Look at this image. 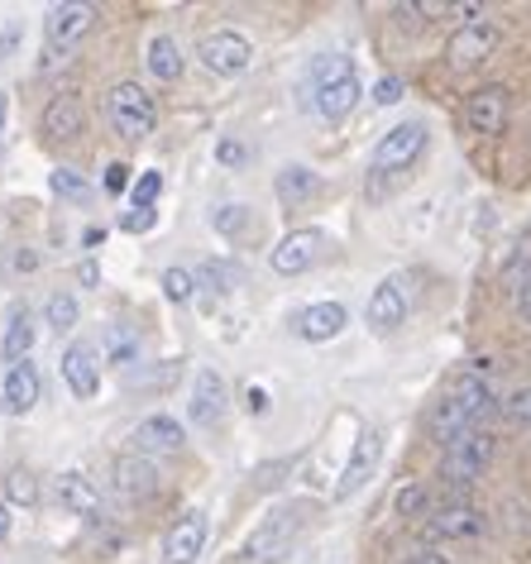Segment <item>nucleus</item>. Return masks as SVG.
<instances>
[{
    "mask_svg": "<svg viewBox=\"0 0 531 564\" xmlns=\"http://www.w3.org/2000/svg\"><path fill=\"white\" fill-rule=\"evenodd\" d=\"M306 96H312V110L321 120H345L349 110L359 106L365 87H359V77H355V63L340 58V53H326V58H316L312 73H306Z\"/></svg>",
    "mask_w": 531,
    "mask_h": 564,
    "instance_id": "obj_1",
    "label": "nucleus"
},
{
    "mask_svg": "<svg viewBox=\"0 0 531 564\" xmlns=\"http://www.w3.org/2000/svg\"><path fill=\"white\" fill-rule=\"evenodd\" d=\"M106 120L120 139L139 144V139H149L153 124H159V106H153V96L139 87V82H116V87L106 91Z\"/></svg>",
    "mask_w": 531,
    "mask_h": 564,
    "instance_id": "obj_2",
    "label": "nucleus"
},
{
    "mask_svg": "<svg viewBox=\"0 0 531 564\" xmlns=\"http://www.w3.org/2000/svg\"><path fill=\"white\" fill-rule=\"evenodd\" d=\"M306 527V507H278V512H269L254 527V535H249V545H245V555L249 560H283L292 545H297V535Z\"/></svg>",
    "mask_w": 531,
    "mask_h": 564,
    "instance_id": "obj_3",
    "label": "nucleus"
},
{
    "mask_svg": "<svg viewBox=\"0 0 531 564\" xmlns=\"http://www.w3.org/2000/svg\"><path fill=\"white\" fill-rule=\"evenodd\" d=\"M488 459H494V431L474 426V431L459 435V441L445 445L441 478H445V484H455V488H465V484H474V478L488 469Z\"/></svg>",
    "mask_w": 531,
    "mask_h": 564,
    "instance_id": "obj_4",
    "label": "nucleus"
},
{
    "mask_svg": "<svg viewBox=\"0 0 531 564\" xmlns=\"http://www.w3.org/2000/svg\"><path fill=\"white\" fill-rule=\"evenodd\" d=\"M422 149H426V124L422 120H408V124H393L383 139H379V149H373V159H369V173L373 177H388V173H408V167L422 159Z\"/></svg>",
    "mask_w": 531,
    "mask_h": 564,
    "instance_id": "obj_5",
    "label": "nucleus"
},
{
    "mask_svg": "<svg viewBox=\"0 0 531 564\" xmlns=\"http://www.w3.org/2000/svg\"><path fill=\"white\" fill-rule=\"evenodd\" d=\"M197 58L206 63V73H216V77H240L245 67L254 63V44L235 30H216V34L202 39Z\"/></svg>",
    "mask_w": 531,
    "mask_h": 564,
    "instance_id": "obj_6",
    "label": "nucleus"
},
{
    "mask_svg": "<svg viewBox=\"0 0 531 564\" xmlns=\"http://www.w3.org/2000/svg\"><path fill=\"white\" fill-rule=\"evenodd\" d=\"M91 20H96V10H91V6H82V0H67V6H53V10H48V20H44L48 58H58V48L67 53V48L77 44V39H87V34H91Z\"/></svg>",
    "mask_w": 531,
    "mask_h": 564,
    "instance_id": "obj_7",
    "label": "nucleus"
},
{
    "mask_svg": "<svg viewBox=\"0 0 531 564\" xmlns=\"http://www.w3.org/2000/svg\"><path fill=\"white\" fill-rule=\"evenodd\" d=\"M494 48H498V30L494 24H484V20H474V24H459V30L451 34V44H445V63H451L455 73H469V67H479Z\"/></svg>",
    "mask_w": 531,
    "mask_h": 564,
    "instance_id": "obj_8",
    "label": "nucleus"
},
{
    "mask_svg": "<svg viewBox=\"0 0 531 564\" xmlns=\"http://www.w3.org/2000/svg\"><path fill=\"white\" fill-rule=\"evenodd\" d=\"M321 249H326V235H321V230H292V235L278 239V249L269 253V263H273V273L297 278V273H306V268L321 259Z\"/></svg>",
    "mask_w": 531,
    "mask_h": 564,
    "instance_id": "obj_9",
    "label": "nucleus"
},
{
    "mask_svg": "<svg viewBox=\"0 0 531 564\" xmlns=\"http://www.w3.org/2000/svg\"><path fill=\"white\" fill-rule=\"evenodd\" d=\"M206 512H197V507H192V512H183L173 521V527L163 531V560L167 564H192L206 550Z\"/></svg>",
    "mask_w": 531,
    "mask_h": 564,
    "instance_id": "obj_10",
    "label": "nucleus"
},
{
    "mask_svg": "<svg viewBox=\"0 0 531 564\" xmlns=\"http://www.w3.org/2000/svg\"><path fill=\"white\" fill-rule=\"evenodd\" d=\"M379 455H383V435H379V431H365V435L355 441V449H349V464L340 469L335 498H355V492L373 478V469H379Z\"/></svg>",
    "mask_w": 531,
    "mask_h": 564,
    "instance_id": "obj_11",
    "label": "nucleus"
},
{
    "mask_svg": "<svg viewBox=\"0 0 531 564\" xmlns=\"http://www.w3.org/2000/svg\"><path fill=\"white\" fill-rule=\"evenodd\" d=\"M508 110H512V91L508 87H479L465 101V124L474 134H502Z\"/></svg>",
    "mask_w": 531,
    "mask_h": 564,
    "instance_id": "obj_12",
    "label": "nucleus"
},
{
    "mask_svg": "<svg viewBox=\"0 0 531 564\" xmlns=\"http://www.w3.org/2000/svg\"><path fill=\"white\" fill-rule=\"evenodd\" d=\"M63 383L73 388L77 402H91L96 392H101V364H96V349L73 340L63 349Z\"/></svg>",
    "mask_w": 531,
    "mask_h": 564,
    "instance_id": "obj_13",
    "label": "nucleus"
},
{
    "mask_svg": "<svg viewBox=\"0 0 531 564\" xmlns=\"http://www.w3.org/2000/svg\"><path fill=\"white\" fill-rule=\"evenodd\" d=\"M130 441H134V455H177V449L187 445V431L177 426L173 416L159 412V416H144V421H139Z\"/></svg>",
    "mask_w": 531,
    "mask_h": 564,
    "instance_id": "obj_14",
    "label": "nucleus"
},
{
    "mask_svg": "<svg viewBox=\"0 0 531 564\" xmlns=\"http://www.w3.org/2000/svg\"><path fill=\"white\" fill-rule=\"evenodd\" d=\"M369 326L388 335V330H398L402 321H408V288H402V278H383L379 288H373V297H369Z\"/></svg>",
    "mask_w": 531,
    "mask_h": 564,
    "instance_id": "obj_15",
    "label": "nucleus"
},
{
    "mask_svg": "<svg viewBox=\"0 0 531 564\" xmlns=\"http://www.w3.org/2000/svg\"><path fill=\"white\" fill-rule=\"evenodd\" d=\"M110 474H116V492L120 498H153L159 492V469H153L149 455H120L116 464H110Z\"/></svg>",
    "mask_w": 531,
    "mask_h": 564,
    "instance_id": "obj_16",
    "label": "nucleus"
},
{
    "mask_svg": "<svg viewBox=\"0 0 531 564\" xmlns=\"http://www.w3.org/2000/svg\"><path fill=\"white\" fill-rule=\"evenodd\" d=\"M479 531H484V512L479 507H465V502L441 507V512L426 521L431 541H469V535H479Z\"/></svg>",
    "mask_w": 531,
    "mask_h": 564,
    "instance_id": "obj_17",
    "label": "nucleus"
},
{
    "mask_svg": "<svg viewBox=\"0 0 531 564\" xmlns=\"http://www.w3.org/2000/svg\"><path fill=\"white\" fill-rule=\"evenodd\" d=\"M192 421L197 426H216L220 416H226V378H220L216 369H202L197 383H192Z\"/></svg>",
    "mask_w": 531,
    "mask_h": 564,
    "instance_id": "obj_18",
    "label": "nucleus"
},
{
    "mask_svg": "<svg viewBox=\"0 0 531 564\" xmlns=\"http://www.w3.org/2000/svg\"><path fill=\"white\" fill-rule=\"evenodd\" d=\"M345 326H349V316H345L340 302H316V306H306V312L297 316V335L302 340H312V345L335 340Z\"/></svg>",
    "mask_w": 531,
    "mask_h": 564,
    "instance_id": "obj_19",
    "label": "nucleus"
},
{
    "mask_svg": "<svg viewBox=\"0 0 531 564\" xmlns=\"http://www.w3.org/2000/svg\"><path fill=\"white\" fill-rule=\"evenodd\" d=\"M44 134L48 139H82V130H87V110H82V101L77 96H53V101L44 106Z\"/></svg>",
    "mask_w": 531,
    "mask_h": 564,
    "instance_id": "obj_20",
    "label": "nucleus"
},
{
    "mask_svg": "<svg viewBox=\"0 0 531 564\" xmlns=\"http://www.w3.org/2000/svg\"><path fill=\"white\" fill-rule=\"evenodd\" d=\"M479 426V421H474L465 406H459L451 392H445V398L431 406V416H426V431H431V441H441V445H451V441H459V435L465 431H474Z\"/></svg>",
    "mask_w": 531,
    "mask_h": 564,
    "instance_id": "obj_21",
    "label": "nucleus"
},
{
    "mask_svg": "<svg viewBox=\"0 0 531 564\" xmlns=\"http://www.w3.org/2000/svg\"><path fill=\"white\" fill-rule=\"evenodd\" d=\"M34 402H39V369L30 359L10 364V373H6V412L24 416V412H34Z\"/></svg>",
    "mask_w": 531,
    "mask_h": 564,
    "instance_id": "obj_22",
    "label": "nucleus"
},
{
    "mask_svg": "<svg viewBox=\"0 0 531 564\" xmlns=\"http://www.w3.org/2000/svg\"><path fill=\"white\" fill-rule=\"evenodd\" d=\"M58 498H63V507L73 517H101V492H96L91 478L77 474V469L58 474Z\"/></svg>",
    "mask_w": 531,
    "mask_h": 564,
    "instance_id": "obj_23",
    "label": "nucleus"
},
{
    "mask_svg": "<svg viewBox=\"0 0 531 564\" xmlns=\"http://www.w3.org/2000/svg\"><path fill=\"white\" fill-rule=\"evenodd\" d=\"M273 192H278V202H283V206H302V202H312V196L321 192V177L312 173V167L292 163V167H283V173H278Z\"/></svg>",
    "mask_w": 531,
    "mask_h": 564,
    "instance_id": "obj_24",
    "label": "nucleus"
},
{
    "mask_svg": "<svg viewBox=\"0 0 531 564\" xmlns=\"http://www.w3.org/2000/svg\"><path fill=\"white\" fill-rule=\"evenodd\" d=\"M101 359L116 364V369L134 364V359H139V330L124 326V321H110V326L101 330Z\"/></svg>",
    "mask_w": 531,
    "mask_h": 564,
    "instance_id": "obj_25",
    "label": "nucleus"
},
{
    "mask_svg": "<svg viewBox=\"0 0 531 564\" xmlns=\"http://www.w3.org/2000/svg\"><path fill=\"white\" fill-rule=\"evenodd\" d=\"M34 340H39L34 316L15 312V316H10V326H6V335H0V355H6L10 364H24V359H30V349H34Z\"/></svg>",
    "mask_w": 531,
    "mask_h": 564,
    "instance_id": "obj_26",
    "label": "nucleus"
},
{
    "mask_svg": "<svg viewBox=\"0 0 531 564\" xmlns=\"http://www.w3.org/2000/svg\"><path fill=\"white\" fill-rule=\"evenodd\" d=\"M144 58H149V73L159 82H177V77H183V48H177L173 34H153Z\"/></svg>",
    "mask_w": 531,
    "mask_h": 564,
    "instance_id": "obj_27",
    "label": "nucleus"
},
{
    "mask_svg": "<svg viewBox=\"0 0 531 564\" xmlns=\"http://www.w3.org/2000/svg\"><path fill=\"white\" fill-rule=\"evenodd\" d=\"M212 225H216V230L226 235V239H245L249 230H254V210H249V206H240V202H230V206H216V210H212Z\"/></svg>",
    "mask_w": 531,
    "mask_h": 564,
    "instance_id": "obj_28",
    "label": "nucleus"
},
{
    "mask_svg": "<svg viewBox=\"0 0 531 564\" xmlns=\"http://www.w3.org/2000/svg\"><path fill=\"white\" fill-rule=\"evenodd\" d=\"M48 187L63 196V202H91V182L77 173V167H53V177H48Z\"/></svg>",
    "mask_w": 531,
    "mask_h": 564,
    "instance_id": "obj_29",
    "label": "nucleus"
},
{
    "mask_svg": "<svg viewBox=\"0 0 531 564\" xmlns=\"http://www.w3.org/2000/svg\"><path fill=\"white\" fill-rule=\"evenodd\" d=\"M77 316H82V306H77V297H73V292H53V297H48V306H44V321H48V326L53 330H73L77 326Z\"/></svg>",
    "mask_w": 531,
    "mask_h": 564,
    "instance_id": "obj_30",
    "label": "nucleus"
},
{
    "mask_svg": "<svg viewBox=\"0 0 531 564\" xmlns=\"http://www.w3.org/2000/svg\"><path fill=\"white\" fill-rule=\"evenodd\" d=\"M6 502L10 507H39V478L30 469H10L6 474Z\"/></svg>",
    "mask_w": 531,
    "mask_h": 564,
    "instance_id": "obj_31",
    "label": "nucleus"
},
{
    "mask_svg": "<svg viewBox=\"0 0 531 564\" xmlns=\"http://www.w3.org/2000/svg\"><path fill=\"white\" fill-rule=\"evenodd\" d=\"M163 292H167V302L187 306L192 297H197V278H192L187 268H163Z\"/></svg>",
    "mask_w": 531,
    "mask_h": 564,
    "instance_id": "obj_32",
    "label": "nucleus"
},
{
    "mask_svg": "<svg viewBox=\"0 0 531 564\" xmlns=\"http://www.w3.org/2000/svg\"><path fill=\"white\" fill-rule=\"evenodd\" d=\"M197 278H202L212 292H230L235 282H240V268H230V263H206Z\"/></svg>",
    "mask_w": 531,
    "mask_h": 564,
    "instance_id": "obj_33",
    "label": "nucleus"
},
{
    "mask_svg": "<svg viewBox=\"0 0 531 564\" xmlns=\"http://www.w3.org/2000/svg\"><path fill=\"white\" fill-rule=\"evenodd\" d=\"M159 192H163V173H153V167H149V173H139V182L130 187V202L134 206H153V202H159Z\"/></svg>",
    "mask_w": 531,
    "mask_h": 564,
    "instance_id": "obj_34",
    "label": "nucleus"
},
{
    "mask_svg": "<svg viewBox=\"0 0 531 564\" xmlns=\"http://www.w3.org/2000/svg\"><path fill=\"white\" fill-rule=\"evenodd\" d=\"M153 220H159V210L153 206H130L120 216V230H130V235H149L153 230Z\"/></svg>",
    "mask_w": 531,
    "mask_h": 564,
    "instance_id": "obj_35",
    "label": "nucleus"
},
{
    "mask_svg": "<svg viewBox=\"0 0 531 564\" xmlns=\"http://www.w3.org/2000/svg\"><path fill=\"white\" fill-rule=\"evenodd\" d=\"M426 502H431V498H426V488H422V484H408V488L398 492V512H402V517H416Z\"/></svg>",
    "mask_w": 531,
    "mask_h": 564,
    "instance_id": "obj_36",
    "label": "nucleus"
},
{
    "mask_svg": "<svg viewBox=\"0 0 531 564\" xmlns=\"http://www.w3.org/2000/svg\"><path fill=\"white\" fill-rule=\"evenodd\" d=\"M508 416L517 421V426H531V388H517L508 398Z\"/></svg>",
    "mask_w": 531,
    "mask_h": 564,
    "instance_id": "obj_37",
    "label": "nucleus"
},
{
    "mask_svg": "<svg viewBox=\"0 0 531 564\" xmlns=\"http://www.w3.org/2000/svg\"><path fill=\"white\" fill-rule=\"evenodd\" d=\"M373 101H379V106H398L402 101V77H383L379 87H373Z\"/></svg>",
    "mask_w": 531,
    "mask_h": 564,
    "instance_id": "obj_38",
    "label": "nucleus"
},
{
    "mask_svg": "<svg viewBox=\"0 0 531 564\" xmlns=\"http://www.w3.org/2000/svg\"><path fill=\"white\" fill-rule=\"evenodd\" d=\"M216 159L226 163V167H240V163H245V144H235V139H220V144H216Z\"/></svg>",
    "mask_w": 531,
    "mask_h": 564,
    "instance_id": "obj_39",
    "label": "nucleus"
},
{
    "mask_svg": "<svg viewBox=\"0 0 531 564\" xmlns=\"http://www.w3.org/2000/svg\"><path fill=\"white\" fill-rule=\"evenodd\" d=\"M124 187H134V182H130V167H124V163H110V167H106V192H124Z\"/></svg>",
    "mask_w": 531,
    "mask_h": 564,
    "instance_id": "obj_40",
    "label": "nucleus"
},
{
    "mask_svg": "<svg viewBox=\"0 0 531 564\" xmlns=\"http://www.w3.org/2000/svg\"><path fill=\"white\" fill-rule=\"evenodd\" d=\"M6 134H10V96L0 91V149H6Z\"/></svg>",
    "mask_w": 531,
    "mask_h": 564,
    "instance_id": "obj_41",
    "label": "nucleus"
},
{
    "mask_svg": "<svg viewBox=\"0 0 531 564\" xmlns=\"http://www.w3.org/2000/svg\"><path fill=\"white\" fill-rule=\"evenodd\" d=\"M512 297H517V312H522V321H531V282H527V288H517Z\"/></svg>",
    "mask_w": 531,
    "mask_h": 564,
    "instance_id": "obj_42",
    "label": "nucleus"
},
{
    "mask_svg": "<svg viewBox=\"0 0 531 564\" xmlns=\"http://www.w3.org/2000/svg\"><path fill=\"white\" fill-rule=\"evenodd\" d=\"M245 402H249V412H269V398H263L259 388H249V392H245Z\"/></svg>",
    "mask_w": 531,
    "mask_h": 564,
    "instance_id": "obj_43",
    "label": "nucleus"
},
{
    "mask_svg": "<svg viewBox=\"0 0 531 564\" xmlns=\"http://www.w3.org/2000/svg\"><path fill=\"white\" fill-rule=\"evenodd\" d=\"M402 564H451V560H445V555H431V550H426V555H412V560H402Z\"/></svg>",
    "mask_w": 531,
    "mask_h": 564,
    "instance_id": "obj_44",
    "label": "nucleus"
},
{
    "mask_svg": "<svg viewBox=\"0 0 531 564\" xmlns=\"http://www.w3.org/2000/svg\"><path fill=\"white\" fill-rule=\"evenodd\" d=\"M101 239H106V230H96V225H91V230H87V235H82V245H87V249H91V245H101Z\"/></svg>",
    "mask_w": 531,
    "mask_h": 564,
    "instance_id": "obj_45",
    "label": "nucleus"
},
{
    "mask_svg": "<svg viewBox=\"0 0 531 564\" xmlns=\"http://www.w3.org/2000/svg\"><path fill=\"white\" fill-rule=\"evenodd\" d=\"M6 535H10V507L0 502V541H6Z\"/></svg>",
    "mask_w": 531,
    "mask_h": 564,
    "instance_id": "obj_46",
    "label": "nucleus"
}]
</instances>
